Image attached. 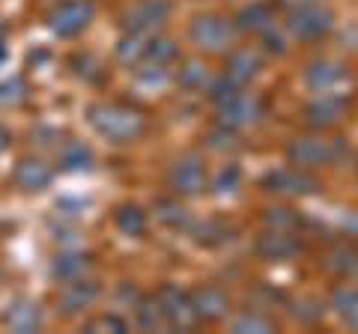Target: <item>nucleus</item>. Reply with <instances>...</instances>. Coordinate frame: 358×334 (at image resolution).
<instances>
[{
  "label": "nucleus",
  "mask_w": 358,
  "mask_h": 334,
  "mask_svg": "<svg viewBox=\"0 0 358 334\" xmlns=\"http://www.w3.org/2000/svg\"><path fill=\"white\" fill-rule=\"evenodd\" d=\"M155 298H159V307H162V317H164L167 328L192 331L200 322L194 302H192V293H185V289H179L173 284H164L159 293H155Z\"/></svg>",
  "instance_id": "7"
},
{
  "label": "nucleus",
  "mask_w": 358,
  "mask_h": 334,
  "mask_svg": "<svg viewBox=\"0 0 358 334\" xmlns=\"http://www.w3.org/2000/svg\"><path fill=\"white\" fill-rule=\"evenodd\" d=\"M266 191H275V194H287V197H308V194H317L320 191V182L317 176H310L305 167H284V170H275L266 176Z\"/></svg>",
  "instance_id": "10"
},
{
  "label": "nucleus",
  "mask_w": 358,
  "mask_h": 334,
  "mask_svg": "<svg viewBox=\"0 0 358 334\" xmlns=\"http://www.w3.org/2000/svg\"><path fill=\"white\" fill-rule=\"evenodd\" d=\"M263 69V57H260V51H254V48H239V51H233L230 54V60H227V75L233 84H239L245 87L248 81H254L257 75H260Z\"/></svg>",
  "instance_id": "16"
},
{
  "label": "nucleus",
  "mask_w": 358,
  "mask_h": 334,
  "mask_svg": "<svg viewBox=\"0 0 358 334\" xmlns=\"http://www.w3.org/2000/svg\"><path fill=\"white\" fill-rule=\"evenodd\" d=\"M176 81H179V87H185V90L200 93V90H209L212 75H209V69H206L203 63H185L182 69H179Z\"/></svg>",
  "instance_id": "26"
},
{
  "label": "nucleus",
  "mask_w": 358,
  "mask_h": 334,
  "mask_svg": "<svg viewBox=\"0 0 358 334\" xmlns=\"http://www.w3.org/2000/svg\"><path fill=\"white\" fill-rule=\"evenodd\" d=\"M3 322L13 331L18 334H30V331H39L45 326V319H42V310L36 302H27V298H21V302L15 305H9V310L3 314Z\"/></svg>",
  "instance_id": "18"
},
{
  "label": "nucleus",
  "mask_w": 358,
  "mask_h": 334,
  "mask_svg": "<svg viewBox=\"0 0 358 334\" xmlns=\"http://www.w3.org/2000/svg\"><path fill=\"white\" fill-rule=\"evenodd\" d=\"M167 182H171V188L176 194L182 197H194L206 188L209 176H206V164L200 155H182V159H176L171 173H167Z\"/></svg>",
  "instance_id": "8"
},
{
  "label": "nucleus",
  "mask_w": 358,
  "mask_h": 334,
  "mask_svg": "<svg viewBox=\"0 0 358 334\" xmlns=\"http://www.w3.org/2000/svg\"><path fill=\"white\" fill-rule=\"evenodd\" d=\"M117 227L120 233H126V236H134V239H141L143 233H147V212H143L141 206H134V203H126V206H120L117 209Z\"/></svg>",
  "instance_id": "25"
},
{
  "label": "nucleus",
  "mask_w": 358,
  "mask_h": 334,
  "mask_svg": "<svg viewBox=\"0 0 358 334\" xmlns=\"http://www.w3.org/2000/svg\"><path fill=\"white\" fill-rule=\"evenodd\" d=\"M6 140H9V135H6V131H3V126H0V150H3V147H6Z\"/></svg>",
  "instance_id": "37"
},
{
  "label": "nucleus",
  "mask_w": 358,
  "mask_h": 334,
  "mask_svg": "<svg viewBox=\"0 0 358 334\" xmlns=\"http://www.w3.org/2000/svg\"><path fill=\"white\" fill-rule=\"evenodd\" d=\"M13 180L21 191H45L54 180V170L42 159H21L13 170Z\"/></svg>",
  "instance_id": "15"
},
{
  "label": "nucleus",
  "mask_w": 358,
  "mask_h": 334,
  "mask_svg": "<svg viewBox=\"0 0 358 334\" xmlns=\"http://www.w3.org/2000/svg\"><path fill=\"white\" fill-rule=\"evenodd\" d=\"M179 57V51L171 39H162V36H155L147 42V51H143V66L147 69H155V72H164V69H171V66L176 63Z\"/></svg>",
  "instance_id": "21"
},
{
  "label": "nucleus",
  "mask_w": 358,
  "mask_h": 334,
  "mask_svg": "<svg viewBox=\"0 0 358 334\" xmlns=\"http://www.w3.org/2000/svg\"><path fill=\"white\" fill-rule=\"evenodd\" d=\"M167 15H171V3L167 0H143V3H138L126 15V30L150 36V33H155L164 24Z\"/></svg>",
  "instance_id": "12"
},
{
  "label": "nucleus",
  "mask_w": 358,
  "mask_h": 334,
  "mask_svg": "<svg viewBox=\"0 0 358 334\" xmlns=\"http://www.w3.org/2000/svg\"><path fill=\"white\" fill-rule=\"evenodd\" d=\"M331 27H334V13L329 6H320L317 0L305 3V6H296L287 21L289 36L299 42H317L326 36V33H331Z\"/></svg>",
  "instance_id": "6"
},
{
  "label": "nucleus",
  "mask_w": 358,
  "mask_h": 334,
  "mask_svg": "<svg viewBox=\"0 0 358 334\" xmlns=\"http://www.w3.org/2000/svg\"><path fill=\"white\" fill-rule=\"evenodd\" d=\"M96 3L93 0H63L48 13V30L57 39H75L93 24Z\"/></svg>",
  "instance_id": "3"
},
{
  "label": "nucleus",
  "mask_w": 358,
  "mask_h": 334,
  "mask_svg": "<svg viewBox=\"0 0 358 334\" xmlns=\"http://www.w3.org/2000/svg\"><path fill=\"white\" fill-rule=\"evenodd\" d=\"M3 42H6V30H3V24H0V57L6 54V45H3Z\"/></svg>",
  "instance_id": "36"
},
{
  "label": "nucleus",
  "mask_w": 358,
  "mask_h": 334,
  "mask_svg": "<svg viewBox=\"0 0 358 334\" xmlns=\"http://www.w3.org/2000/svg\"><path fill=\"white\" fill-rule=\"evenodd\" d=\"M305 81H308L310 90H317V93H334L346 81V69L341 63L320 60V63H313L310 69L305 72Z\"/></svg>",
  "instance_id": "17"
},
{
  "label": "nucleus",
  "mask_w": 358,
  "mask_h": 334,
  "mask_svg": "<svg viewBox=\"0 0 358 334\" xmlns=\"http://www.w3.org/2000/svg\"><path fill=\"white\" fill-rule=\"evenodd\" d=\"M343 152H346V147L338 138L308 135V138L289 140L287 161L296 167H305V170H313V167H322V164H338L343 159Z\"/></svg>",
  "instance_id": "2"
},
{
  "label": "nucleus",
  "mask_w": 358,
  "mask_h": 334,
  "mask_svg": "<svg viewBox=\"0 0 358 334\" xmlns=\"http://www.w3.org/2000/svg\"><path fill=\"white\" fill-rule=\"evenodd\" d=\"M27 99V84L21 78H9L0 84V102L3 105H21Z\"/></svg>",
  "instance_id": "32"
},
{
  "label": "nucleus",
  "mask_w": 358,
  "mask_h": 334,
  "mask_svg": "<svg viewBox=\"0 0 358 334\" xmlns=\"http://www.w3.org/2000/svg\"><path fill=\"white\" fill-rule=\"evenodd\" d=\"M254 251L260 254L263 260H268V263H284V260H293L296 254L301 251V242H299V236L293 230H272V227H266V233L257 239Z\"/></svg>",
  "instance_id": "11"
},
{
  "label": "nucleus",
  "mask_w": 358,
  "mask_h": 334,
  "mask_svg": "<svg viewBox=\"0 0 358 334\" xmlns=\"http://www.w3.org/2000/svg\"><path fill=\"white\" fill-rule=\"evenodd\" d=\"M236 21L224 18V15H197L192 21V42L200 51H209V54H221V51H230L233 42H236Z\"/></svg>",
  "instance_id": "4"
},
{
  "label": "nucleus",
  "mask_w": 358,
  "mask_h": 334,
  "mask_svg": "<svg viewBox=\"0 0 358 334\" xmlns=\"http://www.w3.org/2000/svg\"><path fill=\"white\" fill-rule=\"evenodd\" d=\"M260 117H263L260 96H254L248 90H236L218 102V122H221V129H227V131L251 129L260 122Z\"/></svg>",
  "instance_id": "5"
},
{
  "label": "nucleus",
  "mask_w": 358,
  "mask_h": 334,
  "mask_svg": "<svg viewBox=\"0 0 358 334\" xmlns=\"http://www.w3.org/2000/svg\"><path fill=\"white\" fill-rule=\"evenodd\" d=\"M96 298H99V284L90 275L75 277V281H63L57 293V310L63 317H78L87 307H93Z\"/></svg>",
  "instance_id": "9"
},
{
  "label": "nucleus",
  "mask_w": 358,
  "mask_h": 334,
  "mask_svg": "<svg viewBox=\"0 0 358 334\" xmlns=\"http://www.w3.org/2000/svg\"><path fill=\"white\" fill-rule=\"evenodd\" d=\"M155 218H159L164 227H171V230L188 227V209L173 203V200H159V203H155Z\"/></svg>",
  "instance_id": "28"
},
{
  "label": "nucleus",
  "mask_w": 358,
  "mask_h": 334,
  "mask_svg": "<svg viewBox=\"0 0 358 334\" xmlns=\"http://www.w3.org/2000/svg\"><path fill=\"white\" fill-rule=\"evenodd\" d=\"M230 331H236V334H268V331H278V322L268 314H260V310H242V314L230 322Z\"/></svg>",
  "instance_id": "22"
},
{
  "label": "nucleus",
  "mask_w": 358,
  "mask_h": 334,
  "mask_svg": "<svg viewBox=\"0 0 358 334\" xmlns=\"http://www.w3.org/2000/svg\"><path fill=\"white\" fill-rule=\"evenodd\" d=\"M147 36H141V33H126V36L120 39V45H117V57L122 63H129V66H141L143 60V51H147Z\"/></svg>",
  "instance_id": "27"
},
{
  "label": "nucleus",
  "mask_w": 358,
  "mask_h": 334,
  "mask_svg": "<svg viewBox=\"0 0 358 334\" xmlns=\"http://www.w3.org/2000/svg\"><path fill=\"white\" fill-rule=\"evenodd\" d=\"M263 221H266V227H272V230H296L299 227V218L289 212V209H266Z\"/></svg>",
  "instance_id": "33"
},
{
  "label": "nucleus",
  "mask_w": 358,
  "mask_h": 334,
  "mask_svg": "<svg viewBox=\"0 0 358 334\" xmlns=\"http://www.w3.org/2000/svg\"><path fill=\"white\" fill-rule=\"evenodd\" d=\"M90 126L110 143H131L147 135V117L122 102H96L90 108Z\"/></svg>",
  "instance_id": "1"
},
{
  "label": "nucleus",
  "mask_w": 358,
  "mask_h": 334,
  "mask_svg": "<svg viewBox=\"0 0 358 334\" xmlns=\"http://www.w3.org/2000/svg\"><path fill=\"white\" fill-rule=\"evenodd\" d=\"M236 185H239V167L236 164H230V167H224L221 170V180H218V191H236Z\"/></svg>",
  "instance_id": "34"
},
{
  "label": "nucleus",
  "mask_w": 358,
  "mask_h": 334,
  "mask_svg": "<svg viewBox=\"0 0 358 334\" xmlns=\"http://www.w3.org/2000/svg\"><path fill=\"white\" fill-rule=\"evenodd\" d=\"M284 6H289V9H296V6H305V3H313V0H281Z\"/></svg>",
  "instance_id": "35"
},
{
  "label": "nucleus",
  "mask_w": 358,
  "mask_h": 334,
  "mask_svg": "<svg viewBox=\"0 0 358 334\" xmlns=\"http://www.w3.org/2000/svg\"><path fill=\"white\" fill-rule=\"evenodd\" d=\"M162 326H164V317H162L159 298H155V296L141 298V302H138V328H143V331H159Z\"/></svg>",
  "instance_id": "29"
},
{
  "label": "nucleus",
  "mask_w": 358,
  "mask_h": 334,
  "mask_svg": "<svg viewBox=\"0 0 358 334\" xmlns=\"http://www.w3.org/2000/svg\"><path fill=\"white\" fill-rule=\"evenodd\" d=\"M192 302H194V310H197L200 322H218V319H224L230 314V296L215 284L197 286L192 293Z\"/></svg>",
  "instance_id": "14"
},
{
  "label": "nucleus",
  "mask_w": 358,
  "mask_h": 334,
  "mask_svg": "<svg viewBox=\"0 0 358 334\" xmlns=\"http://www.w3.org/2000/svg\"><path fill=\"white\" fill-rule=\"evenodd\" d=\"M346 117V99L338 93H322L320 99H313L305 110V119L310 129H331Z\"/></svg>",
  "instance_id": "13"
},
{
  "label": "nucleus",
  "mask_w": 358,
  "mask_h": 334,
  "mask_svg": "<svg viewBox=\"0 0 358 334\" xmlns=\"http://www.w3.org/2000/svg\"><path fill=\"white\" fill-rule=\"evenodd\" d=\"M93 269V260H90V254H63L54 263V277L63 284V281H75V277H84L90 275Z\"/></svg>",
  "instance_id": "23"
},
{
  "label": "nucleus",
  "mask_w": 358,
  "mask_h": 334,
  "mask_svg": "<svg viewBox=\"0 0 358 334\" xmlns=\"http://www.w3.org/2000/svg\"><path fill=\"white\" fill-rule=\"evenodd\" d=\"M326 269L334 277H343V281H352L358 277V245L352 242H341L326 254Z\"/></svg>",
  "instance_id": "19"
},
{
  "label": "nucleus",
  "mask_w": 358,
  "mask_h": 334,
  "mask_svg": "<svg viewBox=\"0 0 358 334\" xmlns=\"http://www.w3.org/2000/svg\"><path fill=\"white\" fill-rule=\"evenodd\" d=\"M331 307L341 317V322L358 331V286H341L331 298Z\"/></svg>",
  "instance_id": "24"
},
{
  "label": "nucleus",
  "mask_w": 358,
  "mask_h": 334,
  "mask_svg": "<svg viewBox=\"0 0 358 334\" xmlns=\"http://www.w3.org/2000/svg\"><path fill=\"white\" fill-rule=\"evenodd\" d=\"M84 331H114V334H122V331H129V322L122 319L120 314H99V317L84 322Z\"/></svg>",
  "instance_id": "30"
},
{
  "label": "nucleus",
  "mask_w": 358,
  "mask_h": 334,
  "mask_svg": "<svg viewBox=\"0 0 358 334\" xmlns=\"http://www.w3.org/2000/svg\"><path fill=\"white\" fill-rule=\"evenodd\" d=\"M63 167L66 170H81V167H90L93 164V152H90L87 147H81V143H69V147L63 150Z\"/></svg>",
  "instance_id": "31"
},
{
  "label": "nucleus",
  "mask_w": 358,
  "mask_h": 334,
  "mask_svg": "<svg viewBox=\"0 0 358 334\" xmlns=\"http://www.w3.org/2000/svg\"><path fill=\"white\" fill-rule=\"evenodd\" d=\"M236 27L266 36V33L275 27V6L266 3V0H257V3L245 6L242 13H239V18H236Z\"/></svg>",
  "instance_id": "20"
}]
</instances>
